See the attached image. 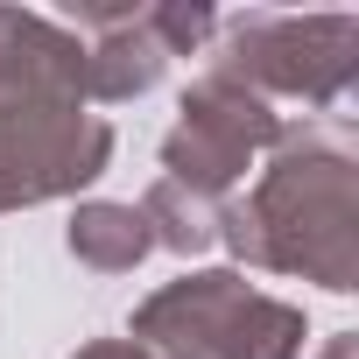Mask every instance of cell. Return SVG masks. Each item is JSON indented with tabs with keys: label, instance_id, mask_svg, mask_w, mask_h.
I'll return each mask as SVG.
<instances>
[{
	"label": "cell",
	"instance_id": "cell-1",
	"mask_svg": "<svg viewBox=\"0 0 359 359\" xmlns=\"http://www.w3.org/2000/svg\"><path fill=\"white\" fill-rule=\"evenodd\" d=\"M219 247L268 275H303L331 296L359 289V155L338 120L282 127L247 198L219 205Z\"/></svg>",
	"mask_w": 359,
	"mask_h": 359
},
{
	"label": "cell",
	"instance_id": "cell-2",
	"mask_svg": "<svg viewBox=\"0 0 359 359\" xmlns=\"http://www.w3.org/2000/svg\"><path fill=\"white\" fill-rule=\"evenodd\" d=\"M226 71L233 85L275 99H303L317 113H331L359 71V22L352 15H233L226 22V50L205 64Z\"/></svg>",
	"mask_w": 359,
	"mask_h": 359
},
{
	"label": "cell",
	"instance_id": "cell-3",
	"mask_svg": "<svg viewBox=\"0 0 359 359\" xmlns=\"http://www.w3.org/2000/svg\"><path fill=\"white\" fill-rule=\"evenodd\" d=\"M113 162V127L78 99L0 106V212H29L50 198H78Z\"/></svg>",
	"mask_w": 359,
	"mask_h": 359
},
{
	"label": "cell",
	"instance_id": "cell-4",
	"mask_svg": "<svg viewBox=\"0 0 359 359\" xmlns=\"http://www.w3.org/2000/svg\"><path fill=\"white\" fill-rule=\"evenodd\" d=\"M282 134V113L233 85L226 71H205L184 106H176V127L162 134V176L184 191H205V198H226L240 176L254 169V155H268Z\"/></svg>",
	"mask_w": 359,
	"mask_h": 359
},
{
	"label": "cell",
	"instance_id": "cell-5",
	"mask_svg": "<svg viewBox=\"0 0 359 359\" xmlns=\"http://www.w3.org/2000/svg\"><path fill=\"white\" fill-rule=\"evenodd\" d=\"M254 282L240 268H191V275H176V282H162L134 310V345H148L155 359H212L219 331H226V310Z\"/></svg>",
	"mask_w": 359,
	"mask_h": 359
},
{
	"label": "cell",
	"instance_id": "cell-6",
	"mask_svg": "<svg viewBox=\"0 0 359 359\" xmlns=\"http://www.w3.org/2000/svg\"><path fill=\"white\" fill-rule=\"evenodd\" d=\"M78 99L85 106V43L29 8H0V106Z\"/></svg>",
	"mask_w": 359,
	"mask_h": 359
},
{
	"label": "cell",
	"instance_id": "cell-7",
	"mask_svg": "<svg viewBox=\"0 0 359 359\" xmlns=\"http://www.w3.org/2000/svg\"><path fill=\"white\" fill-rule=\"evenodd\" d=\"M162 71H169V50L148 36V22H141V8H134L120 29H106V36L85 43V106H92V99H99V106H127V99L155 92Z\"/></svg>",
	"mask_w": 359,
	"mask_h": 359
},
{
	"label": "cell",
	"instance_id": "cell-8",
	"mask_svg": "<svg viewBox=\"0 0 359 359\" xmlns=\"http://www.w3.org/2000/svg\"><path fill=\"white\" fill-rule=\"evenodd\" d=\"M64 247H71V261L92 268V275H134V268L148 261L155 240H148V226H141L134 205L85 198V205L71 212V226H64Z\"/></svg>",
	"mask_w": 359,
	"mask_h": 359
},
{
	"label": "cell",
	"instance_id": "cell-9",
	"mask_svg": "<svg viewBox=\"0 0 359 359\" xmlns=\"http://www.w3.org/2000/svg\"><path fill=\"white\" fill-rule=\"evenodd\" d=\"M303 310L268 296V289H247L233 310H226V331H219V352L212 359H303Z\"/></svg>",
	"mask_w": 359,
	"mask_h": 359
},
{
	"label": "cell",
	"instance_id": "cell-10",
	"mask_svg": "<svg viewBox=\"0 0 359 359\" xmlns=\"http://www.w3.org/2000/svg\"><path fill=\"white\" fill-rule=\"evenodd\" d=\"M219 205H226V198H205V191H184V184H169V176H155L148 198H141L134 212H141V226H148L155 247L198 261V254L219 247Z\"/></svg>",
	"mask_w": 359,
	"mask_h": 359
},
{
	"label": "cell",
	"instance_id": "cell-11",
	"mask_svg": "<svg viewBox=\"0 0 359 359\" xmlns=\"http://www.w3.org/2000/svg\"><path fill=\"white\" fill-rule=\"evenodd\" d=\"M141 22H148V36H155L169 57H191V50L219 29V15H212V8H198V0H148Z\"/></svg>",
	"mask_w": 359,
	"mask_h": 359
},
{
	"label": "cell",
	"instance_id": "cell-12",
	"mask_svg": "<svg viewBox=\"0 0 359 359\" xmlns=\"http://www.w3.org/2000/svg\"><path fill=\"white\" fill-rule=\"evenodd\" d=\"M71 359H155V352L134 345V338H92V345H78Z\"/></svg>",
	"mask_w": 359,
	"mask_h": 359
},
{
	"label": "cell",
	"instance_id": "cell-13",
	"mask_svg": "<svg viewBox=\"0 0 359 359\" xmlns=\"http://www.w3.org/2000/svg\"><path fill=\"white\" fill-rule=\"evenodd\" d=\"M324 359H359V338H352V331H338V338L324 345Z\"/></svg>",
	"mask_w": 359,
	"mask_h": 359
}]
</instances>
